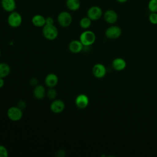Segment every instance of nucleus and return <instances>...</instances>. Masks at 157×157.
Listing matches in <instances>:
<instances>
[{
  "label": "nucleus",
  "instance_id": "1",
  "mask_svg": "<svg viewBox=\"0 0 157 157\" xmlns=\"http://www.w3.org/2000/svg\"><path fill=\"white\" fill-rule=\"evenodd\" d=\"M42 34L44 37L49 40H55L58 35V31L56 27L53 25L46 24L42 27Z\"/></svg>",
  "mask_w": 157,
  "mask_h": 157
},
{
  "label": "nucleus",
  "instance_id": "10",
  "mask_svg": "<svg viewBox=\"0 0 157 157\" xmlns=\"http://www.w3.org/2000/svg\"><path fill=\"white\" fill-rule=\"evenodd\" d=\"M104 20L109 24H114L118 20V14L117 12L113 10H106L104 15Z\"/></svg>",
  "mask_w": 157,
  "mask_h": 157
},
{
  "label": "nucleus",
  "instance_id": "17",
  "mask_svg": "<svg viewBox=\"0 0 157 157\" xmlns=\"http://www.w3.org/2000/svg\"><path fill=\"white\" fill-rule=\"evenodd\" d=\"M31 22L33 25L36 27H44L45 25V18L42 15L37 14L33 17L31 19Z\"/></svg>",
  "mask_w": 157,
  "mask_h": 157
},
{
  "label": "nucleus",
  "instance_id": "20",
  "mask_svg": "<svg viewBox=\"0 0 157 157\" xmlns=\"http://www.w3.org/2000/svg\"><path fill=\"white\" fill-rule=\"evenodd\" d=\"M91 20L88 17H83L79 21L80 26L83 29H88L90 27L91 25Z\"/></svg>",
  "mask_w": 157,
  "mask_h": 157
},
{
  "label": "nucleus",
  "instance_id": "31",
  "mask_svg": "<svg viewBox=\"0 0 157 157\" xmlns=\"http://www.w3.org/2000/svg\"><path fill=\"white\" fill-rule=\"evenodd\" d=\"M0 55H1V50H0Z\"/></svg>",
  "mask_w": 157,
  "mask_h": 157
},
{
  "label": "nucleus",
  "instance_id": "21",
  "mask_svg": "<svg viewBox=\"0 0 157 157\" xmlns=\"http://www.w3.org/2000/svg\"><path fill=\"white\" fill-rule=\"evenodd\" d=\"M148 8L151 12H157V0H150Z\"/></svg>",
  "mask_w": 157,
  "mask_h": 157
},
{
  "label": "nucleus",
  "instance_id": "9",
  "mask_svg": "<svg viewBox=\"0 0 157 157\" xmlns=\"http://www.w3.org/2000/svg\"><path fill=\"white\" fill-rule=\"evenodd\" d=\"M76 106L80 109H85L89 104V98L85 94H78L75 100Z\"/></svg>",
  "mask_w": 157,
  "mask_h": 157
},
{
  "label": "nucleus",
  "instance_id": "16",
  "mask_svg": "<svg viewBox=\"0 0 157 157\" xmlns=\"http://www.w3.org/2000/svg\"><path fill=\"white\" fill-rule=\"evenodd\" d=\"M46 94V90L44 86L38 85L35 86L33 90V95L34 98L38 100L42 99Z\"/></svg>",
  "mask_w": 157,
  "mask_h": 157
},
{
  "label": "nucleus",
  "instance_id": "5",
  "mask_svg": "<svg viewBox=\"0 0 157 157\" xmlns=\"http://www.w3.org/2000/svg\"><path fill=\"white\" fill-rule=\"evenodd\" d=\"M8 118L13 121H17L21 119L23 117V111L18 106L10 107L7 112Z\"/></svg>",
  "mask_w": 157,
  "mask_h": 157
},
{
  "label": "nucleus",
  "instance_id": "28",
  "mask_svg": "<svg viewBox=\"0 0 157 157\" xmlns=\"http://www.w3.org/2000/svg\"><path fill=\"white\" fill-rule=\"evenodd\" d=\"M30 83L32 85H36L37 84V80L36 78H31L30 80Z\"/></svg>",
  "mask_w": 157,
  "mask_h": 157
},
{
  "label": "nucleus",
  "instance_id": "3",
  "mask_svg": "<svg viewBox=\"0 0 157 157\" xmlns=\"http://www.w3.org/2000/svg\"><path fill=\"white\" fill-rule=\"evenodd\" d=\"M22 17L20 13L16 11L10 12L7 17V23L12 28H18L22 23Z\"/></svg>",
  "mask_w": 157,
  "mask_h": 157
},
{
  "label": "nucleus",
  "instance_id": "6",
  "mask_svg": "<svg viewBox=\"0 0 157 157\" xmlns=\"http://www.w3.org/2000/svg\"><path fill=\"white\" fill-rule=\"evenodd\" d=\"M121 29L119 26L115 25L109 27L105 31L106 37L110 39H116L118 38L121 35Z\"/></svg>",
  "mask_w": 157,
  "mask_h": 157
},
{
  "label": "nucleus",
  "instance_id": "4",
  "mask_svg": "<svg viewBox=\"0 0 157 157\" xmlns=\"http://www.w3.org/2000/svg\"><path fill=\"white\" fill-rule=\"evenodd\" d=\"M58 24L63 27L66 28L70 26L72 21V17L71 14L67 11L61 12L57 17Z\"/></svg>",
  "mask_w": 157,
  "mask_h": 157
},
{
  "label": "nucleus",
  "instance_id": "23",
  "mask_svg": "<svg viewBox=\"0 0 157 157\" xmlns=\"http://www.w3.org/2000/svg\"><path fill=\"white\" fill-rule=\"evenodd\" d=\"M148 19L151 24L157 25V12H151L149 15Z\"/></svg>",
  "mask_w": 157,
  "mask_h": 157
},
{
  "label": "nucleus",
  "instance_id": "25",
  "mask_svg": "<svg viewBox=\"0 0 157 157\" xmlns=\"http://www.w3.org/2000/svg\"><path fill=\"white\" fill-rule=\"evenodd\" d=\"M48 24V25H53L54 24V20L52 17H47V18H45V25Z\"/></svg>",
  "mask_w": 157,
  "mask_h": 157
},
{
  "label": "nucleus",
  "instance_id": "12",
  "mask_svg": "<svg viewBox=\"0 0 157 157\" xmlns=\"http://www.w3.org/2000/svg\"><path fill=\"white\" fill-rule=\"evenodd\" d=\"M113 69L117 71H121L126 67V62L122 58H116L112 62Z\"/></svg>",
  "mask_w": 157,
  "mask_h": 157
},
{
  "label": "nucleus",
  "instance_id": "18",
  "mask_svg": "<svg viewBox=\"0 0 157 157\" xmlns=\"http://www.w3.org/2000/svg\"><path fill=\"white\" fill-rule=\"evenodd\" d=\"M66 7L71 11H76L80 7V2L79 0H66Z\"/></svg>",
  "mask_w": 157,
  "mask_h": 157
},
{
  "label": "nucleus",
  "instance_id": "26",
  "mask_svg": "<svg viewBox=\"0 0 157 157\" xmlns=\"http://www.w3.org/2000/svg\"><path fill=\"white\" fill-rule=\"evenodd\" d=\"M26 102L24 101H20L18 102V105L17 106L19 108H20L21 110H23V109H24L26 107Z\"/></svg>",
  "mask_w": 157,
  "mask_h": 157
},
{
  "label": "nucleus",
  "instance_id": "8",
  "mask_svg": "<svg viewBox=\"0 0 157 157\" xmlns=\"http://www.w3.org/2000/svg\"><path fill=\"white\" fill-rule=\"evenodd\" d=\"M107 70L104 65L101 63L94 64L92 68L93 75L97 78H102L106 75Z\"/></svg>",
  "mask_w": 157,
  "mask_h": 157
},
{
  "label": "nucleus",
  "instance_id": "24",
  "mask_svg": "<svg viewBox=\"0 0 157 157\" xmlns=\"http://www.w3.org/2000/svg\"><path fill=\"white\" fill-rule=\"evenodd\" d=\"M8 155L7 149L4 146L0 145V157H7Z\"/></svg>",
  "mask_w": 157,
  "mask_h": 157
},
{
  "label": "nucleus",
  "instance_id": "27",
  "mask_svg": "<svg viewBox=\"0 0 157 157\" xmlns=\"http://www.w3.org/2000/svg\"><path fill=\"white\" fill-rule=\"evenodd\" d=\"M65 151L63 150H60L59 151H58L56 153V155L58 156H59V157H62V156H65Z\"/></svg>",
  "mask_w": 157,
  "mask_h": 157
},
{
  "label": "nucleus",
  "instance_id": "30",
  "mask_svg": "<svg viewBox=\"0 0 157 157\" xmlns=\"http://www.w3.org/2000/svg\"><path fill=\"white\" fill-rule=\"evenodd\" d=\"M117 1L120 3H124V2H126V1H128V0H117Z\"/></svg>",
  "mask_w": 157,
  "mask_h": 157
},
{
  "label": "nucleus",
  "instance_id": "15",
  "mask_svg": "<svg viewBox=\"0 0 157 157\" xmlns=\"http://www.w3.org/2000/svg\"><path fill=\"white\" fill-rule=\"evenodd\" d=\"M68 48L71 52L73 53H78L83 50V45L82 44L80 40H74L69 43Z\"/></svg>",
  "mask_w": 157,
  "mask_h": 157
},
{
  "label": "nucleus",
  "instance_id": "11",
  "mask_svg": "<svg viewBox=\"0 0 157 157\" xmlns=\"http://www.w3.org/2000/svg\"><path fill=\"white\" fill-rule=\"evenodd\" d=\"M65 107L64 102L61 99H55L50 104V110L55 113L62 112Z\"/></svg>",
  "mask_w": 157,
  "mask_h": 157
},
{
  "label": "nucleus",
  "instance_id": "22",
  "mask_svg": "<svg viewBox=\"0 0 157 157\" xmlns=\"http://www.w3.org/2000/svg\"><path fill=\"white\" fill-rule=\"evenodd\" d=\"M47 96L50 99H55L57 96V91L55 88H50L47 92Z\"/></svg>",
  "mask_w": 157,
  "mask_h": 157
},
{
  "label": "nucleus",
  "instance_id": "19",
  "mask_svg": "<svg viewBox=\"0 0 157 157\" xmlns=\"http://www.w3.org/2000/svg\"><path fill=\"white\" fill-rule=\"evenodd\" d=\"M10 72L9 65L5 63H0V77L4 78L7 77Z\"/></svg>",
  "mask_w": 157,
  "mask_h": 157
},
{
  "label": "nucleus",
  "instance_id": "13",
  "mask_svg": "<svg viewBox=\"0 0 157 157\" xmlns=\"http://www.w3.org/2000/svg\"><path fill=\"white\" fill-rule=\"evenodd\" d=\"M58 82V77L54 73H50L45 78V84L49 88L55 87Z\"/></svg>",
  "mask_w": 157,
  "mask_h": 157
},
{
  "label": "nucleus",
  "instance_id": "14",
  "mask_svg": "<svg viewBox=\"0 0 157 157\" xmlns=\"http://www.w3.org/2000/svg\"><path fill=\"white\" fill-rule=\"evenodd\" d=\"M1 4L2 8L7 12L15 11L16 9L15 0H1Z\"/></svg>",
  "mask_w": 157,
  "mask_h": 157
},
{
  "label": "nucleus",
  "instance_id": "7",
  "mask_svg": "<svg viewBox=\"0 0 157 157\" xmlns=\"http://www.w3.org/2000/svg\"><path fill=\"white\" fill-rule=\"evenodd\" d=\"M102 10L99 6H94L90 7L87 11V17L92 21H96L102 16Z\"/></svg>",
  "mask_w": 157,
  "mask_h": 157
},
{
  "label": "nucleus",
  "instance_id": "2",
  "mask_svg": "<svg viewBox=\"0 0 157 157\" xmlns=\"http://www.w3.org/2000/svg\"><path fill=\"white\" fill-rule=\"evenodd\" d=\"M79 39L83 46L88 47L94 43L96 40V35L93 31L86 30L81 33Z\"/></svg>",
  "mask_w": 157,
  "mask_h": 157
},
{
  "label": "nucleus",
  "instance_id": "29",
  "mask_svg": "<svg viewBox=\"0 0 157 157\" xmlns=\"http://www.w3.org/2000/svg\"><path fill=\"white\" fill-rule=\"evenodd\" d=\"M4 85V80L3 79V78L0 77V88H1Z\"/></svg>",
  "mask_w": 157,
  "mask_h": 157
}]
</instances>
